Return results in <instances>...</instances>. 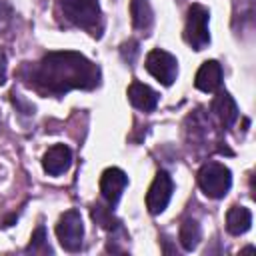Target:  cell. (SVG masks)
<instances>
[{"label":"cell","mask_w":256,"mask_h":256,"mask_svg":"<svg viewBox=\"0 0 256 256\" xmlns=\"http://www.w3.org/2000/svg\"><path fill=\"white\" fill-rule=\"evenodd\" d=\"M22 82L42 96H62L70 90H92L100 84V68L80 52H48L36 64L20 68Z\"/></svg>","instance_id":"cell-1"},{"label":"cell","mask_w":256,"mask_h":256,"mask_svg":"<svg viewBox=\"0 0 256 256\" xmlns=\"http://www.w3.org/2000/svg\"><path fill=\"white\" fill-rule=\"evenodd\" d=\"M58 10L70 26L82 28L100 38L104 30V18L98 0H58Z\"/></svg>","instance_id":"cell-2"},{"label":"cell","mask_w":256,"mask_h":256,"mask_svg":"<svg viewBox=\"0 0 256 256\" xmlns=\"http://www.w3.org/2000/svg\"><path fill=\"white\" fill-rule=\"evenodd\" d=\"M198 186L208 198H222L228 194L232 186V174L230 170L220 162H206L198 170Z\"/></svg>","instance_id":"cell-3"},{"label":"cell","mask_w":256,"mask_h":256,"mask_svg":"<svg viewBox=\"0 0 256 256\" xmlns=\"http://www.w3.org/2000/svg\"><path fill=\"white\" fill-rule=\"evenodd\" d=\"M208 18H210V12L202 4H192L188 8L186 26H184V40L194 50H204L208 46V42H210Z\"/></svg>","instance_id":"cell-4"},{"label":"cell","mask_w":256,"mask_h":256,"mask_svg":"<svg viewBox=\"0 0 256 256\" xmlns=\"http://www.w3.org/2000/svg\"><path fill=\"white\" fill-rule=\"evenodd\" d=\"M56 238L66 252H78L82 248L84 224L78 210H68L60 216L56 224Z\"/></svg>","instance_id":"cell-5"},{"label":"cell","mask_w":256,"mask_h":256,"mask_svg":"<svg viewBox=\"0 0 256 256\" xmlns=\"http://www.w3.org/2000/svg\"><path fill=\"white\" fill-rule=\"evenodd\" d=\"M146 70L164 86H170L174 80H176V74H178V60L166 52V50H160V48H154L148 52L146 56Z\"/></svg>","instance_id":"cell-6"},{"label":"cell","mask_w":256,"mask_h":256,"mask_svg":"<svg viewBox=\"0 0 256 256\" xmlns=\"http://www.w3.org/2000/svg\"><path fill=\"white\" fill-rule=\"evenodd\" d=\"M172 178L168 172L164 170H158L150 188H148V194H146V208L150 214H160L166 210L170 198H172Z\"/></svg>","instance_id":"cell-7"},{"label":"cell","mask_w":256,"mask_h":256,"mask_svg":"<svg viewBox=\"0 0 256 256\" xmlns=\"http://www.w3.org/2000/svg\"><path fill=\"white\" fill-rule=\"evenodd\" d=\"M128 184V176L120 168H106L100 176V192L108 206H116L124 188Z\"/></svg>","instance_id":"cell-8"},{"label":"cell","mask_w":256,"mask_h":256,"mask_svg":"<svg viewBox=\"0 0 256 256\" xmlns=\"http://www.w3.org/2000/svg\"><path fill=\"white\" fill-rule=\"evenodd\" d=\"M72 166V150L64 144H54L42 156V168L50 176H60Z\"/></svg>","instance_id":"cell-9"},{"label":"cell","mask_w":256,"mask_h":256,"mask_svg":"<svg viewBox=\"0 0 256 256\" xmlns=\"http://www.w3.org/2000/svg\"><path fill=\"white\" fill-rule=\"evenodd\" d=\"M194 84L202 92H216L222 84V66L216 60H206L194 78Z\"/></svg>","instance_id":"cell-10"},{"label":"cell","mask_w":256,"mask_h":256,"mask_svg":"<svg viewBox=\"0 0 256 256\" xmlns=\"http://www.w3.org/2000/svg\"><path fill=\"white\" fill-rule=\"evenodd\" d=\"M128 100L134 108L138 110H144V112H150L158 106V92L152 90L150 86L134 80L130 86H128Z\"/></svg>","instance_id":"cell-11"},{"label":"cell","mask_w":256,"mask_h":256,"mask_svg":"<svg viewBox=\"0 0 256 256\" xmlns=\"http://www.w3.org/2000/svg\"><path fill=\"white\" fill-rule=\"evenodd\" d=\"M212 112L218 116V120H220V124L224 128H232L234 122L238 120V114H240L234 98L228 92H224V90L214 96V100H212Z\"/></svg>","instance_id":"cell-12"},{"label":"cell","mask_w":256,"mask_h":256,"mask_svg":"<svg viewBox=\"0 0 256 256\" xmlns=\"http://www.w3.org/2000/svg\"><path fill=\"white\" fill-rule=\"evenodd\" d=\"M250 224H252V214L248 208L238 206V204L230 206V210L226 212V230L232 236H240V234L248 232Z\"/></svg>","instance_id":"cell-13"},{"label":"cell","mask_w":256,"mask_h":256,"mask_svg":"<svg viewBox=\"0 0 256 256\" xmlns=\"http://www.w3.org/2000/svg\"><path fill=\"white\" fill-rule=\"evenodd\" d=\"M130 16H132V26L136 30H142L148 34V30L154 24V12L148 0H130Z\"/></svg>","instance_id":"cell-14"},{"label":"cell","mask_w":256,"mask_h":256,"mask_svg":"<svg viewBox=\"0 0 256 256\" xmlns=\"http://www.w3.org/2000/svg\"><path fill=\"white\" fill-rule=\"evenodd\" d=\"M178 238H180V244L184 250H194L200 242V226L194 218H186L182 224H180V232H178Z\"/></svg>","instance_id":"cell-15"},{"label":"cell","mask_w":256,"mask_h":256,"mask_svg":"<svg viewBox=\"0 0 256 256\" xmlns=\"http://www.w3.org/2000/svg\"><path fill=\"white\" fill-rule=\"evenodd\" d=\"M26 252H32V254H52V248L48 246L46 242V228L44 226H38L30 238V244L26 246Z\"/></svg>","instance_id":"cell-16"},{"label":"cell","mask_w":256,"mask_h":256,"mask_svg":"<svg viewBox=\"0 0 256 256\" xmlns=\"http://www.w3.org/2000/svg\"><path fill=\"white\" fill-rule=\"evenodd\" d=\"M92 218H94V220H96L100 226H104V228H108V230L118 228V220L112 216V212H110L108 208L94 206V208H92Z\"/></svg>","instance_id":"cell-17"},{"label":"cell","mask_w":256,"mask_h":256,"mask_svg":"<svg viewBox=\"0 0 256 256\" xmlns=\"http://www.w3.org/2000/svg\"><path fill=\"white\" fill-rule=\"evenodd\" d=\"M120 54H122V58H124L126 64H132V62L136 60V56H138V42H136V40L124 42V44L120 46Z\"/></svg>","instance_id":"cell-18"},{"label":"cell","mask_w":256,"mask_h":256,"mask_svg":"<svg viewBox=\"0 0 256 256\" xmlns=\"http://www.w3.org/2000/svg\"><path fill=\"white\" fill-rule=\"evenodd\" d=\"M12 24V8L0 0V32H4Z\"/></svg>","instance_id":"cell-19"},{"label":"cell","mask_w":256,"mask_h":256,"mask_svg":"<svg viewBox=\"0 0 256 256\" xmlns=\"http://www.w3.org/2000/svg\"><path fill=\"white\" fill-rule=\"evenodd\" d=\"M6 72H8V58L6 52L0 48V86L6 82Z\"/></svg>","instance_id":"cell-20"}]
</instances>
